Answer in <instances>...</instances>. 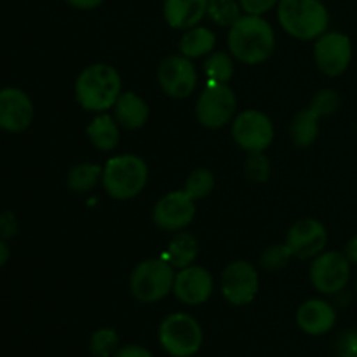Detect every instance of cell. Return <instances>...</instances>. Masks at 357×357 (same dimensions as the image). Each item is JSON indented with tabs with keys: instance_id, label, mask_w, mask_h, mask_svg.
Here are the masks:
<instances>
[{
	"instance_id": "8d00e7d4",
	"label": "cell",
	"mask_w": 357,
	"mask_h": 357,
	"mask_svg": "<svg viewBox=\"0 0 357 357\" xmlns=\"http://www.w3.org/2000/svg\"><path fill=\"white\" fill-rule=\"evenodd\" d=\"M344 255L347 257V260L351 261L352 265H357V236L349 239V243L345 244Z\"/></svg>"
},
{
	"instance_id": "277c9868",
	"label": "cell",
	"mask_w": 357,
	"mask_h": 357,
	"mask_svg": "<svg viewBox=\"0 0 357 357\" xmlns=\"http://www.w3.org/2000/svg\"><path fill=\"white\" fill-rule=\"evenodd\" d=\"M149 183V166L135 153L114 155L105 162L101 185L115 201H129L145 190Z\"/></svg>"
},
{
	"instance_id": "ffe728a7",
	"label": "cell",
	"mask_w": 357,
	"mask_h": 357,
	"mask_svg": "<svg viewBox=\"0 0 357 357\" xmlns=\"http://www.w3.org/2000/svg\"><path fill=\"white\" fill-rule=\"evenodd\" d=\"M121 124L115 121L114 115L103 112V114H96V117L89 122L86 135L94 149L100 152H112L121 143Z\"/></svg>"
},
{
	"instance_id": "ab89813d",
	"label": "cell",
	"mask_w": 357,
	"mask_h": 357,
	"mask_svg": "<svg viewBox=\"0 0 357 357\" xmlns=\"http://www.w3.org/2000/svg\"><path fill=\"white\" fill-rule=\"evenodd\" d=\"M323 2H324V0H323Z\"/></svg>"
},
{
	"instance_id": "836d02e7",
	"label": "cell",
	"mask_w": 357,
	"mask_h": 357,
	"mask_svg": "<svg viewBox=\"0 0 357 357\" xmlns=\"http://www.w3.org/2000/svg\"><path fill=\"white\" fill-rule=\"evenodd\" d=\"M17 230V223H16V216L13 213H3L0 215V237L3 239H9L16 234Z\"/></svg>"
},
{
	"instance_id": "1f68e13d",
	"label": "cell",
	"mask_w": 357,
	"mask_h": 357,
	"mask_svg": "<svg viewBox=\"0 0 357 357\" xmlns=\"http://www.w3.org/2000/svg\"><path fill=\"white\" fill-rule=\"evenodd\" d=\"M335 351L338 357H357V330L342 333L335 345Z\"/></svg>"
},
{
	"instance_id": "44dd1931",
	"label": "cell",
	"mask_w": 357,
	"mask_h": 357,
	"mask_svg": "<svg viewBox=\"0 0 357 357\" xmlns=\"http://www.w3.org/2000/svg\"><path fill=\"white\" fill-rule=\"evenodd\" d=\"M216 35L208 26L188 28L183 31L180 38V54H183L188 59H199L209 56L215 51Z\"/></svg>"
},
{
	"instance_id": "f35d334b",
	"label": "cell",
	"mask_w": 357,
	"mask_h": 357,
	"mask_svg": "<svg viewBox=\"0 0 357 357\" xmlns=\"http://www.w3.org/2000/svg\"><path fill=\"white\" fill-rule=\"evenodd\" d=\"M356 293H357V284H356Z\"/></svg>"
},
{
	"instance_id": "52a82bcc",
	"label": "cell",
	"mask_w": 357,
	"mask_h": 357,
	"mask_svg": "<svg viewBox=\"0 0 357 357\" xmlns=\"http://www.w3.org/2000/svg\"><path fill=\"white\" fill-rule=\"evenodd\" d=\"M237 96L229 84H208L195 101V119L206 129H222L232 124Z\"/></svg>"
},
{
	"instance_id": "484cf974",
	"label": "cell",
	"mask_w": 357,
	"mask_h": 357,
	"mask_svg": "<svg viewBox=\"0 0 357 357\" xmlns=\"http://www.w3.org/2000/svg\"><path fill=\"white\" fill-rule=\"evenodd\" d=\"M215 174L211 173L206 167H199V169H194L185 180V185L181 190L192 199V201H202L208 195H211V192L215 190Z\"/></svg>"
},
{
	"instance_id": "8992f818",
	"label": "cell",
	"mask_w": 357,
	"mask_h": 357,
	"mask_svg": "<svg viewBox=\"0 0 357 357\" xmlns=\"http://www.w3.org/2000/svg\"><path fill=\"white\" fill-rule=\"evenodd\" d=\"M204 333L194 316L169 314L159 326V344L171 357H194L201 351Z\"/></svg>"
},
{
	"instance_id": "7c38bea8",
	"label": "cell",
	"mask_w": 357,
	"mask_h": 357,
	"mask_svg": "<svg viewBox=\"0 0 357 357\" xmlns=\"http://www.w3.org/2000/svg\"><path fill=\"white\" fill-rule=\"evenodd\" d=\"M314 61L324 75H342L352 61V42L349 35L342 31H324L314 40Z\"/></svg>"
},
{
	"instance_id": "3957f363",
	"label": "cell",
	"mask_w": 357,
	"mask_h": 357,
	"mask_svg": "<svg viewBox=\"0 0 357 357\" xmlns=\"http://www.w3.org/2000/svg\"><path fill=\"white\" fill-rule=\"evenodd\" d=\"M278 21L296 40H316L330 26V13L323 0H279Z\"/></svg>"
},
{
	"instance_id": "4dcf8cb0",
	"label": "cell",
	"mask_w": 357,
	"mask_h": 357,
	"mask_svg": "<svg viewBox=\"0 0 357 357\" xmlns=\"http://www.w3.org/2000/svg\"><path fill=\"white\" fill-rule=\"evenodd\" d=\"M309 108H312L319 117H330L340 108V96L335 89H321L314 94Z\"/></svg>"
},
{
	"instance_id": "8fae6325",
	"label": "cell",
	"mask_w": 357,
	"mask_h": 357,
	"mask_svg": "<svg viewBox=\"0 0 357 357\" xmlns=\"http://www.w3.org/2000/svg\"><path fill=\"white\" fill-rule=\"evenodd\" d=\"M157 82L162 93L173 100H187L197 87V70L183 54H169L159 63Z\"/></svg>"
},
{
	"instance_id": "d6a6232c",
	"label": "cell",
	"mask_w": 357,
	"mask_h": 357,
	"mask_svg": "<svg viewBox=\"0 0 357 357\" xmlns=\"http://www.w3.org/2000/svg\"><path fill=\"white\" fill-rule=\"evenodd\" d=\"M241 9L244 14H253V16H264L275 9L279 0H239Z\"/></svg>"
},
{
	"instance_id": "d6986e66",
	"label": "cell",
	"mask_w": 357,
	"mask_h": 357,
	"mask_svg": "<svg viewBox=\"0 0 357 357\" xmlns=\"http://www.w3.org/2000/svg\"><path fill=\"white\" fill-rule=\"evenodd\" d=\"M112 110H114L115 121L128 131L142 129L150 119L149 103L132 91H122Z\"/></svg>"
},
{
	"instance_id": "30bf717a",
	"label": "cell",
	"mask_w": 357,
	"mask_h": 357,
	"mask_svg": "<svg viewBox=\"0 0 357 357\" xmlns=\"http://www.w3.org/2000/svg\"><path fill=\"white\" fill-rule=\"evenodd\" d=\"M220 288H222L223 298L230 305H250L255 302L258 289H260V274L250 261H230L222 274Z\"/></svg>"
},
{
	"instance_id": "603a6c76",
	"label": "cell",
	"mask_w": 357,
	"mask_h": 357,
	"mask_svg": "<svg viewBox=\"0 0 357 357\" xmlns=\"http://www.w3.org/2000/svg\"><path fill=\"white\" fill-rule=\"evenodd\" d=\"M199 255V243L190 232H176L166 248L164 258L173 265L174 268H183L194 264Z\"/></svg>"
},
{
	"instance_id": "7a4b0ae2",
	"label": "cell",
	"mask_w": 357,
	"mask_h": 357,
	"mask_svg": "<svg viewBox=\"0 0 357 357\" xmlns=\"http://www.w3.org/2000/svg\"><path fill=\"white\" fill-rule=\"evenodd\" d=\"M75 100L86 112L103 114L114 108L122 93L121 73L108 63L86 66L75 80Z\"/></svg>"
},
{
	"instance_id": "83f0119b",
	"label": "cell",
	"mask_w": 357,
	"mask_h": 357,
	"mask_svg": "<svg viewBox=\"0 0 357 357\" xmlns=\"http://www.w3.org/2000/svg\"><path fill=\"white\" fill-rule=\"evenodd\" d=\"M121 338L114 328H100L89 338V351L94 357H114Z\"/></svg>"
},
{
	"instance_id": "4fadbf2b",
	"label": "cell",
	"mask_w": 357,
	"mask_h": 357,
	"mask_svg": "<svg viewBox=\"0 0 357 357\" xmlns=\"http://www.w3.org/2000/svg\"><path fill=\"white\" fill-rule=\"evenodd\" d=\"M195 213V201L183 190H173L155 202L152 220L157 229L164 232H181L194 222Z\"/></svg>"
},
{
	"instance_id": "ba28073f",
	"label": "cell",
	"mask_w": 357,
	"mask_h": 357,
	"mask_svg": "<svg viewBox=\"0 0 357 357\" xmlns=\"http://www.w3.org/2000/svg\"><path fill=\"white\" fill-rule=\"evenodd\" d=\"M230 132L236 145L246 153L265 152L275 136L274 122L267 114L257 108L237 114L230 124Z\"/></svg>"
},
{
	"instance_id": "e0dca14e",
	"label": "cell",
	"mask_w": 357,
	"mask_h": 357,
	"mask_svg": "<svg viewBox=\"0 0 357 357\" xmlns=\"http://www.w3.org/2000/svg\"><path fill=\"white\" fill-rule=\"evenodd\" d=\"M296 324L305 335L321 337L330 333L337 324V310L326 300L310 298L296 310Z\"/></svg>"
},
{
	"instance_id": "cb8c5ba5",
	"label": "cell",
	"mask_w": 357,
	"mask_h": 357,
	"mask_svg": "<svg viewBox=\"0 0 357 357\" xmlns=\"http://www.w3.org/2000/svg\"><path fill=\"white\" fill-rule=\"evenodd\" d=\"M101 174L103 167L96 166L93 162H80L70 167L66 174V185L73 194H89L101 183Z\"/></svg>"
},
{
	"instance_id": "e575fe53",
	"label": "cell",
	"mask_w": 357,
	"mask_h": 357,
	"mask_svg": "<svg viewBox=\"0 0 357 357\" xmlns=\"http://www.w3.org/2000/svg\"><path fill=\"white\" fill-rule=\"evenodd\" d=\"M114 357H153V354L149 349L143 347V345L129 344L124 345V347H119V351L115 352Z\"/></svg>"
},
{
	"instance_id": "d4e9b609",
	"label": "cell",
	"mask_w": 357,
	"mask_h": 357,
	"mask_svg": "<svg viewBox=\"0 0 357 357\" xmlns=\"http://www.w3.org/2000/svg\"><path fill=\"white\" fill-rule=\"evenodd\" d=\"M204 73L208 84H229L236 73V63L230 52L213 51L204 61Z\"/></svg>"
},
{
	"instance_id": "5bb4252c",
	"label": "cell",
	"mask_w": 357,
	"mask_h": 357,
	"mask_svg": "<svg viewBox=\"0 0 357 357\" xmlns=\"http://www.w3.org/2000/svg\"><path fill=\"white\" fill-rule=\"evenodd\" d=\"M213 291H215V281H213V275L208 268L192 264L176 271L173 295L183 305H202L211 298Z\"/></svg>"
},
{
	"instance_id": "5b68a950",
	"label": "cell",
	"mask_w": 357,
	"mask_h": 357,
	"mask_svg": "<svg viewBox=\"0 0 357 357\" xmlns=\"http://www.w3.org/2000/svg\"><path fill=\"white\" fill-rule=\"evenodd\" d=\"M176 268L166 258H149L129 275V291L139 303H157L173 293Z\"/></svg>"
},
{
	"instance_id": "ac0fdd59",
	"label": "cell",
	"mask_w": 357,
	"mask_h": 357,
	"mask_svg": "<svg viewBox=\"0 0 357 357\" xmlns=\"http://www.w3.org/2000/svg\"><path fill=\"white\" fill-rule=\"evenodd\" d=\"M209 0H164V20L173 30H188L208 16Z\"/></svg>"
},
{
	"instance_id": "9c48e42d",
	"label": "cell",
	"mask_w": 357,
	"mask_h": 357,
	"mask_svg": "<svg viewBox=\"0 0 357 357\" xmlns=\"http://www.w3.org/2000/svg\"><path fill=\"white\" fill-rule=\"evenodd\" d=\"M351 261L340 251H323L312 258L309 278L314 289L323 295H337L351 281Z\"/></svg>"
},
{
	"instance_id": "f1b7e54d",
	"label": "cell",
	"mask_w": 357,
	"mask_h": 357,
	"mask_svg": "<svg viewBox=\"0 0 357 357\" xmlns=\"http://www.w3.org/2000/svg\"><path fill=\"white\" fill-rule=\"evenodd\" d=\"M244 173H246L248 180L253 183H265L272 173L271 160L264 152L248 153V159L244 162Z\"/></svg>"
},
{
	"instance_id": "6da1fadb",
	"label": "cell",
	"mask_w": 357,
	"mask_h": 357,
	"mask_svg": "<svg viewBox=\"0 0 357 357\" xmlns=\"http://www.w3.org/2000/svg\"><path fill=\"white\" fill-rule=\"evenodd\" d=\"M229 52L244 65H260L275 51V31L264 16L243 14L227 37Z\"/></svg>"
},
{
	"instance_id": "74e56055",
	"label": "cell",
	"mask_w": 357,
	"mask_h": 357,
	"mask_svg": "<svg viewBox=\"0 0 357 357\" xmlns=\"http://www.w3.org/2000/svg\"><path fill=\"white\" fill-rule=\"evenodd\" d=\"M9 257H10L9 246H7V244L0 239V268H2L7 261H9Z\"/></svg>"
},
{
	"instance_id": "d590c367",
	"label": "cell",
	"mask_w": 357,
	"mask_h": 357,
	"mask_svg": "<svg viewBox=\"0 0 357 357\" xmlns=\"http://www.w3.org/2000/svg\"><path fill=\"white\" fill-rule=\"evenodd\" d=\"M70 7L79 10H93L100 7L105 0H65Z\"/></svg>"
},
{
	"instance_id": "9a60e30c",
	"label": "cell",
	"mask_w": 357,
	"mask_h": 357,
	"mask_svg": "<svg viewBox=\"0 0 357 357\" xmlns=\"http://www.w3.org/2000/svg\"><path fill=\"white\" fill-rule=\"evenodd\" d=\"M286 244L298 260H312L323 253L328 243V230L319 220L303 218L293 223L286 234Z\"/></svg>"
},
{
	"instance_id": "f546056e",
	"label": "cell",
	"mask_w": 357,
	"mask_h": 357,
	"mask_svg": "<svg viewBox=\"0 0 357 357\" xmlns=\"http://www.w3.org/2000/svg\"><path fill=\"white\" fill-rule=\"evenodd\" d=\"M291 258L293 253L288 248V244H272L260 255V265L265 271H281V268H284L289 264Z\"/></svg>"
},
{
	"instance_id": "4316f807",
	"label": "cell",
	"mask_w": 357,
	"mask_h": 357,
	"mask_svg": "<svg viewBox=\"0 0 357 357\" xmlns=\"http://www.w3.org/2000/svg\"><path fill=\"white\" fill-rule=\"evenodd\" d=\"M243 14L239 0H209L208 2V17L218 26L230 28Z\"/></svg>"
},
{
	"instance_id": "7402d4cb",
	"label": "cell",
	"mask_w": 357,
	"mask_h": 357,
	"mask_svg": "<svg viewBox=\"0 0 357 357\" xmlns=\"http://www.w3.org/2000/svg\"><path fill=\"white\" fill-rule=\"evenodd\" d=\"M319 115L312 108L296 112L289 126V138L298 149H309L319 136Z\"/></svg>"
},
{
	"instance_id": "2e32d148",
	"label": "cell",
	"mask_w": 357,
	"mask_h": 357,
	"mask_svg": "<svg viewBox=\"0 0 357 357\" xmlns=\"http://www.w3.org/2000/svg\"><path fill=\"white\" fill-rule=\"evenodd\" d=\"M35 108L24 91L17 87L0 89V129L7 132H23L33 122Z\"/></svg>"
}]
</instances>
